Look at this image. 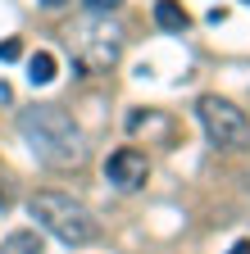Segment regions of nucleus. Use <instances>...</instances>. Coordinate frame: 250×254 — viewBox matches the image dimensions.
<instances>
[{"label": "nucleus", "instance_id": "f8f14e48", "mask_svg": "<svg viewBox=\"0 0 250 254\" xmlns=\"http://www.w3.org/2000/svg\"><path fill=\"white\" fill-rule=\"evenodd\" d=\"M228 254H250V241H237V245H232Z\"/></svg>", "mask_w": 250, "mask_h": 254}, {"label": "nucleus", "instance_id": "39448f33", "mask_svg": "<svg viewBox=\"0 0 250 254\" xmlns=\"http://www.w3.org/2000/svg\"><path fill=\"white\" fill-rule=\"evenodd\" d=\"M105 177H109L118 190H141L146 177H150V159H146L141 150H132V145H123V150H114V154L105 159Z\"/></svg>", "mask_w": 250, "mask_h": 254}, {"label": "nucleus", "instance_id": "7ed1b4c3", "mask_svg": "<svg viewBox=\"0 0 250 254\" xmlns=\"http://www.w3.org/2000/svg\"><path fill=\"white\" fill-rule=\"evenodd\" d=\"M69 46H73V59L82 73H109L123 59V27L109 23L105 14H91L69 32Z\"/></svg>", "mask_w": 250, "mask_h": 254}, {"label": "nucleus", "instance_id": "f03ea898", "mask_svg": "<svg viewBox=\"0 0 250 254\" xmlns=\"http://www.w3.org/2000/svg\"><path fill=\"white\" fill-rule=\"evenodd\" d=\"M27 209H32L37 227H46L64 245H91L96 241V218H91V209L82 200L64 195V190H37V195L27 200Z\"/></svg>", "mask_w": 250, "mask_h": 254}, {"label": "nucleus", "instance_id": "ddd939ff", "mask_svg": "<svg viewBox=\"0 0 250 254\" xmlns=\"http://www.w3.org/2000/svg\"><path fill=\"white\" fill-rule=\"evenodd\" d=\"M41 5H46V9H64L69 0H41Z\"/></svg>", "mask_w": 250, "mask_h": 254}, {"label": "nucleus", "instance_id": "423d86ee", "mask_svg": "<svg viewBox=\"0 0 250 254\" xmlns=\"http://www.w3.org/2000/svg\"><path fill=\"white\" fill-rule=\"evenodd\" d=\"M155 23H160L164 32H186L191 27V14H186L177 0H155Z\"/></svg>", "mask_w": 250, "mask_h": 254}, {"label": "nucleus", "instance_id": "1a4fd4ad", "mask_svg": "<svg viewBox=\"0 0 250 254\" xmlns=\"http://www.w3.org/2000/svg\"><path fill=\"white\" fill-rule=\"evenodd\" d=\"M23 55V41L18 37H5V41H0V64H14Z\"/></svg>", "mask_w": 250, "mask_h": 254}, {"label": "nucleus", "instance_id": "6e6552de", "mask_svg": "<svg viewBox=\"0 0 250 254\" xmlns=\"http://www.w3.org/2000/svg\"><path fill=\"white\" fill-rule=\"evenodd\" d=\"M27 82H32V86L55 82V55H50V50H37L32 59H27Z\"/></svg>", "mask_w": 250, "mask_h": 254}, {"label": "nucleus", "instance_id": "0eeeda50", "mask_svg": "<svg viewBox=\"0 0 250 254\" xmlns=\"http://www.w3.org/2000/svg\"><path fill=\"white\" fill-rule=\"evenodd\" d=\"M0 254H46V245L37 232H9L0 241Z\"/></svg>", "mask_w": 250, "mask_h": 254}, {"label": "nucleus", "instance_id": "f257e3e1", "mask_svg": "<svg viewBox=\"0 0 250 254\" xmlns=\"http://www.w3.org/2000/svg\"><path fill=\"white\" fill-rule=\"evenodd\" d=\"M18 132L32 145V154L50 168H82L86 164V141L82 127L59 109V105H32L18 114Z\"/></svg>", "mask_w": 250, "mask_h": 254}, {"label": "nucleus", "instance_id": "4468645a", "mask_svg": "<svg viewBox=\"0 0 250 254\" xmlns=\"http://www.w3.org/2000/svg\"><path fill=\"white\" fill-rule=\"evenodd\" d=\"M246 5H250V0H246Z\"/></svg>", "mask_w": 250, "mask_h": 254}, {"label": "nucleus", "instance_id": "20e7f679", "mask_svg": "<svg viewBox=\"0 0 250 254\" xmlns=\"http://www.w3.org/2000/svg\"><path fill=\"white\" fill-rule=\"evenodd\" d=\"M196 114H200L205 136H209L218 150H246V145H250V118H246L232 100H223V95H200Z\"/></svg>", "mask_w": 250, "mask_h": 254}, {"label": "nucleus", "instance_id": "9d476101", "mask_svg": "<svg viewBox=\"0 0 250 254\" xmlns=\"http://www.w3.org/2000/svg\"><path fill=\"white\" fill-rule=\"evenodd\" d=\"M82 5H86V14H105V18H109L123 0H82Z\"/></svg>", "mask_w": 250, "mask_h": 254}, {"label": "nucleus", "instance_id": "9b49d317", "mask_svg": "<svg viewBox=\"0 0 250 254\" xmlns=\"http://www.w3.org/2000/svg\"><path fill=\"white\" fill-rule=\"evenodd\" d=\"M9 200H14V195H9V186H0V213L9 209Z\"/></svg>", "mask_w": 250, "mask_h": 254}]
</instances>
